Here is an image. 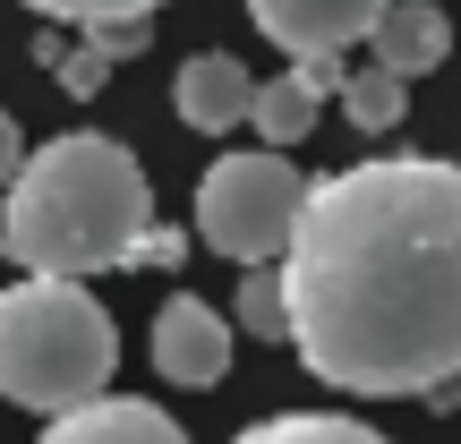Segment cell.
Masks as SVG:
<instances>
[{
    "instance_id": "obj_12",
    "label": "cell",
    "mask_w": 461,
    "mask_h": 444,
    "mask_svg": "<svg viewBox=\"0 0 461 444\" xmlns=\"http://www.w3.org/2000/svg\"><path fill=\"white\" fill-rule=\"evenodd\" d=\"M342 112H350V129L359 137H384V129H402V112H411V77H393V68H359V77H342Z\"/></svg>"
},
{
    "instance_id": "obj_15",
    "label": "cell",
    "mask_w": 461,
    "mask_h": 444,
    "mask_svg": "<svg viewBox=\"0 0 461 444\" xmlns=\"http://www.w3.org/2000/svg\"><path fill=\"white\" fill-rule=\"evenodd\" d=\"M34 17H60V26H112V17H154L163 0H26Z\"/></svg>"
},
{
    "instance_id": "obj_14",
    "label": "cell",
    "mask_w": 461,
    "mask_h": 444,
    "mask_svg": "<svg viewBox=\"0 0 461 444\" xmlns=\"http://www.w3.org/2000/svg\"><path fill=\"white\" fill-rule=\"evenodd\" d=\"M34 51H43V68H60V95H77V103H86V95H103V77H112V60H103L95 43L60 51V34H43Z\"/></svg>"
},
{
    "instance_id": "obj_16",
    "label": "cell",
    "mask_w": 461,
    "mask_h": 444,
    "mask_svg": "<svg viewBox=\"0 0 461 444\" xmlns=\"http://www.w3.org/2000/svg\"><path fill=\"white\" fill-rule=\"evenodd\" d=\"M17 163H26V137H17V120H9V112H0V188H9V180H17Z\"/></svg>"
},
{
    "instance_id": "obj_7",
    "label": "cell",
    "mask_w": 461,
    "mask_h": 444,
    "mask_svg": "<svg viewBox=\"0 0 461 444\" xmlns=\"http://www.w3.org/2000/svg\"><path fill=\"white\" fill-rule=\"evenodd\" d=\"M171 103H180V120L197 137H230V129H248L257 68H248L240 51H197V60H180V77H171Z\"/></svg>"
},
{
    "instance_id": "obj_1",
    "label": "cell",
    "mask_w": 461,
    "mask_h": 444,
    "mask_svg": "<svg viewBox=\"0 0 461 444\" xmlns=\"http://www.w3.org/2000/svg\"><path fill=\"white\" fill-rule=\"evenodd\" d=\"M291 350L342 394H436L461 376V163L376 154L308 180L282 248Z\"/></svg>"
},
{
    "instance_id": "obj_9",
    "label": "cell",
    "mask_w": 461,
    "mask_h": 444,
    "mask_svg": "<svg viewBox=\"0 0 461 444\" xmlns=\"http://www.w3.org/2000/svg\"><path fill=\"white\" fill-rule=\"evenodd\" d=\"M34 444H188V428L154 402H129V394H95L77 411H51V428Z\"/></svg>"
},
{
    "instance_id": "obj_6",
    "label": "cell",
    "mask_w": 461,
    "mask_h": 444,
    "mask_svg": "<svg viewBox=\"0 0 461 444\" xmlns=\"http://www.w3.org/2000/svg\"><path fill=\"white\" fill-rule=\"evenodd\" d=\"M154 367H163L171 385H188V394L222 385L230 376V316H214L197 291H171L163 308H154Z\"/></svg>"
},
{
    "instance_id": "obj_13",
    "label": "cell",
    "mask_w": 461,
    "mask_h": 444,
    "mask_svg": "<svg viewBox=\"0 0 461 444\" xmlns=\"http://www.w3.org/2000/svg\"><path fill=\"white\" fill-rule=\"evenodd\" d=\"M230 316H240L248 333H265V342H291V299H282V265H248V274H240V299H230Z\"/></svg>"
},
{
    "instance_id": "obj_4",
    "label": "cell",
    "mask_w": 461,
    "mask_h": 444,
    "mask_svg": "<svg viewBox=\"0 0 461 444\" xmlns=\"http://www.w3.org/2000/svg\"><path fill=\"white\" fill-rule=\"evenodd\" d=\"M308 171L282 146H248V154H214V171L197 180V240L230 265H274L291 248Z\"/></svg>"
},
{
    "instance_id": "obj_2",
    "label": "cell",
    "mask_w": 461,
    "mask_h": 444,
    "mask_svg": "<svg viewBox=\"0 0 461 444\" xmlns=\"http://www.w3.org/2000/svg\"><path fill=\"white\" fill-rule=\"evenodd\" d=\"M0 257L17 274H112V265H171L180 240L154 231V188L137 154L103 129H68L17 163L0 188Z\"/></svg>"
},
{
    "instance_id": "obj_11",
    "label": "cell",
    "mask_w": 461,
    "mask_h": 444,
    "mask_svg": "<svg viewBox=\"0 0 461 444\" xmlns=\"http://www.w3.org/2000/svg\"><path fill=\"white\" fill-rule=\"evenodd\" d=\"M230 444H393V436L359 428V419H342V411H282V419H257V428H240Z\"/></svg>"
},
{
    "instance_id": "obj_3",
    "label": "cell",
    "mask_w": 461,
    "mask_h": 444,
    "mask_svg": "<svg viewBox=\"0 0 461 444\" xmlns=\"http://www.w3.org/2000/svg\"><path fill=\"white\" fill-rule=\"evenodd\" d=\"M120 333L103 299L68 274H26L0 291V402L17 411H77L112 385Z\"/></svg>"
},
{
    "instance_id": "obj_8",
    "label": "cell",
    "mask_w": 461,
    "mask_h": 444,
    "mask_svg": "<svg viewBox=\"0 0 461 444\" xmlns=\"http://www.w3.org/2000/svg\"><path fill=\"white\" fill-rule=\"evenodd\" d=\"M325 95H342V60H291L282 77H265L257 103H248V129H257V146H282V154H291L299 137L316 129Z\"/></svg>"
},
{
    "instance_id": "obj_5",
    "label": "cell",
    "mask_w": 461,
    "mask_h": 444,
    "mask_svg": "<svg viewBox=\"0 0 461 444\" xmlns=\"http://www.w3.org/2000/svg\"><path fill=\"white\" fill-rule=\"evenodd\" d=\"M384 0H248V26L274 34L291 60H342L350 43H367Z\"/></svg>"
},
{
    "instance_id": "obj_10",
    "label": "cell",
    "mask_w": 461,
    "mask_h": 444,
    "mask_svg": "<svg viewBox=\"0 0 461 444\" xmlns=\"http://www.w3.org/2000/svg\"><path fill=\"white\" fill-rule=\"evenodd\" d=\"M367 43H376V60L393 68V77H428V68L453 60V17L436 9V0H384Z\"/></svg>"
}]
</instances>
